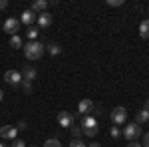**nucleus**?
Segmentation results:
<instances>
[{
  "label": "nucleus",
  "instance_id": "20",
  "mask_svg": "<svg viewBox=\"0 0 149 147\" xmlns=\"http://www.w3.org/2000/svg\"><path fill=\"white\" fill-rule=\"evenodd\" d=\"M81 133H84V131H81L80 125H72V135H74V139H80Z\"/></svg>",
  "mask_w": 149,
  "mask_h": 147
},
{
  "label": "nucleus",
  "instance_id": "22",
  "mask_svg": "<svg viewBox=\"0 0 149 147\" xmlns=\"http://www.w3.org/2000/svg\"><path fill=\"white\" fill-rule=\"evenodd\" d=\"M109 135L113 137V139H119V137H121V129H119V127H111V129H109Z\"/></svg>",
  "mask_w": 149,
  "mask_h": 147
},
{
  "label": "nucleus",
  "instance_id": "16",
  "mask_svg": "<svg viewBox=\"0 0 149 147\" xmlns=\"http://www.w3.org/2000/svg\"><path fill=\"white\" fill-rule=\"evenodd\" d=\"M38 34H40L38 26H30V28L26 30V36H28V40H30V42H34L36 38H38Z\"/></svg>",
  "mask_w": 149,
  "mask_h": 147
},
{
  "label": "nucleus",
  "instance_id": "4",
  "mask_svg": "<svg viewBox=\"0 0 149 147\" xmlns=\"http://www.w3.org/2000/svg\"><path fill=\"white\" fill-rule=\"evenodd\" d=\"M4 82L10 84L12 88H18L22 84V74L16 72V70H8V72H4Z\"/></svg>",
  "mask_w": 149,
  "mask_h": 147
},
{
  "label": "nucleus",
  "instance_id": "21",
  "mask_svg": "<svg viewBox=\"0 0 149 147\" xmlns=\"http://www.w3.org/2000/svg\"><path fill=\"white\" fill-rule=\"evenodd\" d=\"M20 88H22V90L26 91V93H30V91H32V82H26V79H22Z\"/></svg>",
  "mask_w": 149,
  "mask_h": 147
},
{
  "label": "nucleus",
  "instance_id": "14",
  "mask_svg": "<svg viewBox=\"0 0 149 147\" xmlns=\"http://www.w3.org/2000/svg\"><path fill=\"white\" fill-rule=\"evenodd\" d=\"M139 36L143 40H149V20H143L139 24Z\"/></svg>",
  "mask_w": 149,
  "mask_h": 147
},
{
  "label": "nucleus",
  "instance_id": "25",
  "mask_svg": "<svg viewBox=\"0 0 149 147\" xmlns=\"http://www.w3.org/2000/svg\"><path fill=\"white\" fill-rule=\"evenodd\" d=\"M12 147H26V141H22V139H18V137H16V139L12 141Z\"/></svg>",
  "mask_w": 149,
  "mask_h": 147
},
{
  "label": "nucleus",
  "instance_id": "34",
  "mask_svg": "<svg viewBox=\"0 0 149 147\" xmlns=\"http://www.w3.org/2000/svg\"><path fill=\"white\" fill-rule=\"evenodd\" d=\"M32 147H34V145H32Z\"/></svg>",
  "mask_w": 149,
  "mask_h": 147
},
{
  "label": "nucleus",
  "instance_id": "15",
  "mask_svg": "<svg viewBox=\"0 0 149 147\" xmlns=\"http://www.w3.org/2000/svg\"><path fill=\"white\" fill-rule=\"evenodd\" d=\"M135 119H137V121H135L137 125L147 123V121H149V111H147V109H141V111H137V117H135Z\"/></svg>",
  "mask_w": 149,
  "mask_h": 147
},
{
  "label": "nucleus",
  "instance_id": "13",
  "mask_svg": "<svg viewBox=\"0 0 149 147\" xmlns=\"http://www.w3.org/2000/svg\"><path fill=\"white\" fill-rule=\"evenodd\" d=\"M20 74H22V79H26V82H32V79L36 78V70L32 68V66H26Z\"/></svg>",
  "mask_w": 149,
  "mask_h": 147
},
{
  "label": "nucleus",
  "instance_id": "28",
  "mask_svg": "<svg viewBox=\"0 0 149 147\" xmlns=\"http://www.w3.org/2000/svg\"><path fill=\"white\" fill-rule=\"evenodd\" d=\"M127 147H141V143H137V141H131V143H127Z\"/></svg>",
  "mask_w": 149,
  "mask_h": 147
},
{
  "label": "nucleus",
  "instance_id": "35",
  "mask_svg": "<svg viewBox=\"0 0 149 147\" xmlns=\"http://www.w3.org/2000/svg\"><path fill=\"white\" fill-rule=\"evenodd\" d=\"M147 10H149V8H147Z\"/></svg>",
  "mask_w": 149,
  "mask_h": 147
},
{
  "label": "nucleus",
  "instance_id": "11",
  "mask_svg": "<svg viewBox=\"0 0 149 147\" xmlns=\"http://www.w3.org/2000/svg\"><path fill=\"white\" fill-rule=\"evenodd\" d=\"M36 22H38V26H40V28H48V26L52 24V16H50L48 12H42V14H38Z\"/></svg>",
  "mask_w": 149,
  "mask_h": 147
},
{
  "label": "nucleus",
  "instance_id": "31",
  "mask_svg": "<svg viewBox=\"0 0 149 147\" xmlns=\"http://www.w3.org/2000/svg\"><path fill=\"white\" fill-rule=\"evenodd\" d=\"M88 147H102V145H100V143H90Z\"/></svg>",
  "mask_w": 149,
  "mask_h": 147
},
{
  "label": "nucleus",
  "instance_id": "2",
  "mask_svg": "<svg viewBox=\"0 0 149 147\" xmlns=\"http://www.w3.org/2000/svg\"><path fill=\"white\" fill-rule=\"evenodd\" d=\"M121 135L129 139V141H137L139 137H141V125L137 123H127L123 129H121Z\"/></svg>",
  "mask_w": 149,
  "mask_h": 147
},
{
  "label": "nucleus",
  "instance_id": "12",
  "mask_svg": "<svg viewBox=\"0 0 149 147\" xmlns=\"http://www.w3.org/2000/svg\"><path fill=\"white\" fill-rule=\"evenodd\" d=\"M46 8H48V2L46 0H36V2H32V8H30V10L34 12H40V14H42V12H46Z\"/></svg>",
  "mask_w": 149,
  "mask_h": 147
},
{
  "label": "nucleus",
  "instance_id": "5",
  "mask_svg": "<svg viewBox=\"0 0 149 147\" xmlns=\"http://www.w3.org/2000/svg\"><path fill=\"white\" fill-rule=\"evenodd\" d=\"M16 135H18V127H14V125H2L0 127V137L2 139H16Z\"/></svg>",
  "mask_w": 149,
  "mask_h": 147
},
{
  "label": "nucleus",
  "instance_id": "27",
  "mask_svg": "<svg viewBox=\"0 0 149 147\" xmlns=\"http://www.w3.org/2000/svg\"><path fill=\"white\" fill-rule=\"evenodd\" d=\"M8 6V0H0V10H4Z\"/></svg>",
  "mask_w": 149,
  "mask_h": 147
},
{
  "label": "nucleus",
  "instance_id": "3",
  "mask_svg": "<svg viewBox=\"0 0 149 147\" xmlns=\"http://www.w3.org/2000/svg\"><path fill=\"white\" fill-rule=\"evenodd\" d=\"M125 119H127V109L123 105H117V107L111 109V121H113L115 125H123Z\"/></svg>",
  "mask_w": 149,
  "mask_h": 147
},
{
  "label": "nucleus",
  "instance_id": "9",
  "mask_svg": "<svg viewBox=\"0 0 149 147\" xmlns=\"http://www.w3.org/2000/svg\"><path fill=\"white\" fill-rule=\"evenodd\" d=\"M36 18H38V16H36L34 12L28 8V10H24V12H22V16H20V24H26V26L30 28V26H34Z\"/></svg>",
  "mask_w": 149,
  "mask_h": 147
},
{
  "label": "nucleus",
  "instance_id": "17",
  "mask_svg": "<svg viewBox=\"0 0 149 147\" xmlns=\"http://www.w3.org/2000/svg\"><path fill=\"white\" fill-rule=\"evenodd\" d=\"M10 46H12V48H16V50H18V48H24V44H22V38H20L18 34L10 36Z\"/></svg>",
  "mask_w": 149,
  "mask_h": 147
},
{
  "label": "nucleus",
  "instance_id": "32",
  "mask_svg": "<svg viewBox=\"0 0 149 147\" xmlns=\"http://www.w3.org/2000/svg\"><path fill=\"white\" fill-rule=\"evenodd\" d=\"M2 98H4V93H2V90H0V102H2Z\"/></svg>",
  "mask_w": 149,
  "mask_h": 147
},
{
  "label": "nucleus",
  "instance_id": "8",
  "mask_svg": "<svg viewBox=\"0 0 149 147\" xmlns=\"http://www.w3.org/2000/svg\"><path fill=\"white\" fill-rule=\"evenodd\" d=\"M2 28H4V32H8V34H16L18 32V28H20V20H16V18H8L6 22L2 24Z\"/></svg>",
  "mask_w": 149,
  "mask_h": 147
},
{
  "label": "nucleus",
  "instance_id": "24",
  "mask_svg": "<svg viewBox=\"0 0 149 147\" xmlns=\"http://www.w3.org/2000/svg\"><path fill=\"white\" fill-rule=\"evenodd\" d=\"M70 147H88V145H86L81 139H72V141H70Z\"/></svg>",
  "mask_w": 149,
  "mask_h": 147
},
{
  "label": "nucleus",
  "instance_id": "7",
  "mask_svg": "<svg viewBox=\"0 0 149 147\" xmlns=\"http://www.w3.org/2000/svg\"><path fill=\"white\" fill-rule=\"evenodd\" d=\"M74 119H76V117L70 111H66V109L58 113V123L62 125V127H72V125H74Z\"/></svg>",
  "mask_w": 149,
  "mask_h": 147
},
{
  "label": "nucleus",
  "instance_id": "33",
  "mask_svg": "<svg viewBox=\"0 0 149 147\" xmlns=\"http://www.w3.org/2000/svg\"><path fill=\"white\" fill-rule=\"evenodd\" d=\"M0 147H8V145H6V143H0Z\"/></svg>",
  "mask_w": 149,
  "mask_h": 147
},
{
  "label": "nucleus",
  "instance_id": "30",
  "mask_svg": "<svg viewBox=\"0 0 149 147\" xmlns=\"http://www.w3.org/2000/svg\"><path fill=\"white\" fill-rule=\"evenodd\" d=\"M143 109H147V111H149V100H145V103H143Z\"/></svg>",
  "mask_w": 149,
  "mask_h": 147
},
{
  "label": "nucleus",
  "instance_id": "6",
  "mask_svg": "<svg viewBox=\"0 0 149 147\" xmlns=\"http://www.w3.org/2000/svg\"><path fill=\"white\" fill-rule=\"evenodd\" d=\"M78 111H80L81 115H90V113L95 111V103H93L92 100H81V102L78 103Z\"/></svg>",
  "mask_w": 149,
  "mask_h": 147
},
{
  "label": "nucleus",
  "instance_id": "1",
  "mask_svg": "<svg viewBox=\"0 0 149 147\" xmlns=\"http://www.w3.org/2000/svg\"><path fill=\"white\" fill-rule=\"evenodd\" d=\"M44 52H46V46L42 44V42H28V44H24V56L28 58V60H40V58L44 56Z\"/></svg>",
  "mask_w": 149,
  "mask_h": 147
},
{
  "label": "nucleus",
  "instance_id": "23",
  "mask_svg": "<svg viewBox=\"0 0 149 147\" xmlns=\"http://www.w3.org/2000/svg\"><path fill=\"white\" fill-rule=\"evenodd\" d=\"M105 4L111 6V8H117V6H123V0H107Z\"/></svg>",
  "mask_w": 149,
  "mask_h": 147
},
{
  "label": "nucleus",
  "instance_id": "19",
  "mask_svg": "<svg viewBox=\"0 0 149 147\" xmlns=\"http://www.w3.org/2000/svg\"><path fill=\"white\" fill-rule=\"evenodd\" d=\"M44 147H62V143L58 141L56 137H52V139H46V143H44Z\"/></svg>",
  "mask_w": 149,
  "mask_h": 147
},
{
  "label": "nucleus",
  "instance_id": "29",
  "mask_svg": "<svg viewBox=\"0 0 149 147\" xmlns=\"http://www.w3.org/2000/svg\"><path fill=\"white\" fill-rule=\"evenodd\" d=\"M20 129H26V121H20V123H18V131H20Z\"/></svg>",
  "mask_w": 149,
  "mask_h": 147
},
{
  "label": "nucleus",
  "instance_id": "18",
  "mask_svg": "<svg viewBox=\"0 0 149 147\" xmlns=\"http://www.w3.org/2000/svg\"><path fill=\"white\" fill-rule=\"evenodd\" d=\"M48 54H52V56H60L62 54V48L58 44H48Z\"/></svg>",
  "mask_w": 149,
  "mask_h": 147
},
{
  "label": "nucleus",
  "instance_id": "26",
  "mask_svg": "<svg viewBox=\"0 0 149 147\" xmlns=\"http://www.w3.org/2000/svg\"><path fill=\"white\" fill-rule=\"evenodd\" d=\"M141 147H149V131L143 135V143H141Z\"/></svg>",
  "mask_w": 149,
  "mask_h": 147
},
{
  "label": "nucleus",
  "instance_id": "10",
  "mask_svg": "<svg viewBox=\"0 0 149 147\" xmlns=\"http://www.w3.org/2000/svg\"><path fill=\"white\" fill-rule=\"evenodd\" d=\"M80 127L81 129H93V127H97V121H95V117H92V115H84Z\"/></svg>",
  "mask_w": 149,
  "mask_h": 147
}]
</instances>
